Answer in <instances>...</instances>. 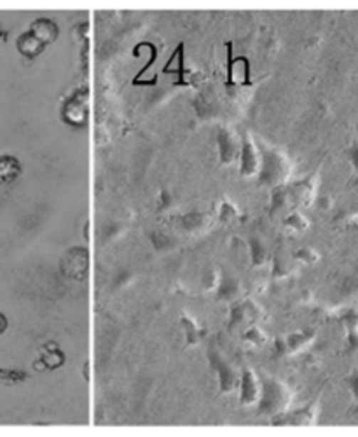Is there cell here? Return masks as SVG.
<instances>
[{
	"label": "cell",
	"mask_w": 358,
	"mask_h": 437,
	"mask_svg": "<svg viewBox=\"0 0 358 437\" xmlns=\"http://www.w3.org/2000/svg\"><path fill=\"white\" fill-rule=\"evenodd\" d=\"M60 268L67 278L75 282L84 280L90 273V250L80 245L70 247L61 257Z\"/></svg>",
	"instance_id": "4"
},
{
	"label": "cell",
	"mask_w": 358,
	"mask_h": 437,
	"mask_svg": "<svg viewBox=\"0 0 358 437\" xmlns=\"http://www.w3.org/2000/svg\"><path fill=\"white\" fill-rule=\"evenodd\" d=\"M243 339L246 343H250L252 346H264L265 343H268V334L260 329L257 324H252L250 327L245 329L243 332Z\"/></svg>",
	"instance_id": "26"
},
{
	"label": "cell",
	"mask_w": 358,
	"mask_h": 437,
	"mask_svg": "<svg viewBox=\"0 0 358 437\" xmlns=\"http://www.w3.org/2000/svg\"><path fill=\"white\" fill-rule=\"evenodd\" d=\"M263 390H260L259 413L265 416H276L288 411L292 406V390L287 383L273 376H264L260 380Z\"/></svg>",
	"instance_id": "2"
},
{
	"label": "cell",
	"mask_w": 358,
	"mask_h": 437,
	"mask_svg": "<svg viewBox=\"0 0 358 437\" xmlns=\"http://www.w3.org/2000/svg\"><path fill=\"white\" fill-rule=\"evenodd\" d=\"M147 46H149V51H151V56H149V61H147V63H145L144 67H142V71L138 72L137 76H135V79L132 81L133 86H138V83H140V81H144V76H145V73H147L149 68H151L152 65L156 63V60H157V49H156V46L151 44V42H147Z\"/></svg>",
	"instance_id": "30"
},
{
	"label": "cell",
	"mask_w": 358,
	"mask_h": 437,
	"mask_svg": "<svg viewBox=\"0 0 358 437\" xmlns=\"http://www.w3.org/2000/svg\"><path fill=\"white\" fill-rule=\"evenodd\" d=\"M219 219H221L224 224H227L233 222V220L243 219V215H241L240 208H238L233 201L229 198H224L221 203V208H219Z\"/></svg>",
	"instance_id": "25"
},
{
	"label": "cell",
	"mask_w": 358,
	"mask_h": 437,
	"mask_svg": "<svg viewBox=\"0 0 358 437\" xmlns=\"http://www.w3.org/2000/svg\"><path fill=\"white\" fill-rule=\"evenodd\" d=\"M260 172V150L252 135L245 131L241 135V153H240V175L245 179L259 175Z\"/></svg>",
	"instance_id": "7"
},
{
	"label": "cell",
	"mask_w": 358,
	"mask_h": 437,
	"mask_svg": "<svg viewBox=\"0 0 358 437\" xmlns=\"http://www.w3.org/2000/svg\"><path fill=\"white\" fill-rule=\"evenodd\" d=\"M7 327H9V320H7V317L0 312V336L7 331Z\"/></svg>",
	"instance_id": "36"
},
{
	"label": "cell",
	"mask_w": 358,
	"mask_h": 437,
	"mask_svg": "<svg viewBox=\"0 0 358 437\" xmlns=\"http://www.w3.org/2000/svg\"><path fill=\"white\" fill-rule=\"evenodd\" d=\"M294 259L299 262H304V264H315V262L320 261V254L315 249H311V247H302V249H299L294 254Z\"/></svg>",
	"instance_id": "29"
},
{
	"label": "cell",
	"mask_w": 358,
	"mask_h": 437,
	"mask_svg": "<svg viewBox=\"0 0 358 437\" xmlns=\"http://www.w3.org/2000/svg\"><path fill=\"white\" fill-rule=\"evenodd\" d=\"M260 172L259 182L265 187H278V185L288 184L292 175V161L288 160L283 150L269 144H260Z\"/></svg>",
	"instance_id": "1"
},
{
	"label": "cell",
	"mask_w": 358,
	"mask_h": 437,
	"mask_svg": "<svg viewBox=\"0 0 358 437\" xmlns=\"http://www.w3.org/2000/svg\"><path fill=\"white\" fill-rule=\"evenodd\" d=\"M283 224L292 231H298V233H302V231L310 230V219L302 214L301 210H292L288 212L287 217L283 219Z\"/></svg>",
	"instance_id": "24"
},
{
	"label": "cell",
	"mask_w": 358,
	"mask_h": 437,
	"mask_svg": "<svg viewBox=\"0 0 358 437\" xmlns=\"http://www.w3.org/2000/svg\"><path fill=\"white\" fill-rule=\"evenodd\" d=\"M348 386H349V392H352L353 399L358 402V369L353 371V373L348 376Z\"/></svg>",
	"instance_id": "32"
},
{
	"label": "cell",
	"mask_w": 358,
	"mask_h": 437,
	"mask_svg": "<svg viewBox=\"0 0 358 437\" xmlns=\"http://www.w3.org/2000/svg\"><path fill=\"white\" fill-rule=\"evenodd\" d=\"M65 362H67V357H65L63 350H60L58 343L49 341L41 348V357L33 362V366H36L37 371H55L63 366Z\"/></svg>",
	"instance_id": "13"
},
{
	"label": "cell",
	"mask_w": 358,
	"mask_h": 437,
	"mask_svg": "<svg viewBox=\"0 0 358 437\" xmlns=\"http://www.w3.org/2000/svg\"><path fill=\"white\" fill-rule=\"evenodd\" d=\"M317 203L322 210H329V208L332 207V198H330V196H318Z\"/></svg>",
	"instance_id": "33"
},
{
	"label": "cell",
	"mask_w": 358,
	"mask_h": 437,
	"mask_svg": "<svg viewBox=\"0 0 358 437\" xmlns=\"http://www.w3.org/2000/svg\"><path fill=\"white\" fill-rule=\"evenodd\" d=\"M30 32L37 38H41L46 46H49L60 37V26L49 18H37L36 21H32V25H30Z\"/></svg>",
	"instance_id": "15"
},
{
	"label": "cell",
	"mask_w": 358,
	"mask_h": 437,
	"mask_svg": "<svg viewBox=\"0 0 358 437\" xmlns=\"http://www.w3.org/2000/svg\"><path fill=\"white\" fill-rule=\"evenodd\" d=\"M180 224L187 233H201L211 226V217L203 212H191L180 217Z\"/></svg>",
	"instance_id": "21"
},
{
	"label": "cell",
	"mask_w": 358,
	"mask_h": 437,
	"mask_svg": "<svg viewBox=\"0 0 358 437\" xmlns=\"http://www.w3.org/2000/svg\"><path fill=\"white\" fill-rule=\"evenodd\" d=\"M208 361H210L211 367L215 369L219 376V389L222 394H231L240 386L241 374L238 373L236 367L231 364L229 361L217 350L208 351Z\"/></svg>",
	"instance_id": "5"
},
{
	"label": "cell",
	"mask_w": 358,
	"mask_h": 437,
	"mask_svg": "<svg viewBox=\"0 0 358 437\" xmlns=\"http://www.w3.org/2000/svg\"><path fill=\"white\" fill-rule=\"evenodd\" d=\"M172 205V196L168 191H161L159 196V208H168Z\"/></svg>",
	"instance_id": "35"
},
{
	"label": "cell",
	"mask_w": 358,
	"mask_h": 437,
	"mask_svg": "<svg viewBox=\"0 0 358 437\" xmlns=\"http://www.w3.org/2000/svg\"><path fill=\"white\" fill-rule=\"evenodd\" d=\"M121 233H122V226H121V224H112V226L107 227V238L110 237V240H112V238H115V237H117V235H121Z\"/></svg>",
	"instance_id": "34"
},
{
	"label": "cell",
	"mask_w": 358,
	"mask_h": 437,
	"mask_svg": "<svg viewBox=\"0 0 358 437\" xmlns=\"http://www.w3.org/2000/svg\"><path fill=\"white\" fill-rule=\"evenodd\" d=\"M315 339V331H298L292 332V334L285 336V338H280L275 341L276 351L280 355H294L298 351H301L310 345L311 341Z\"/></svg>",
	"instance_id": "12"
},
{
	"label": "cell",
	"mask_w": 358,
	"mask_h": 437,
	"mask_svg": "<svg viewBox=\"0 0 358 437\" xmlns=\"http://www.w3.org/2000/svg\"><path fill=\"white\" fill-rule=\"evenodd\" d=\"M260 385L259 376L253 369L245 367L241 371V380H240V402L241 406H256L260 401Z\"/></svg>",
	"instance_id": "11"
},
{
	"label": "cell",
	"mask_w": 358,
	"mask_h": 437,
	"mask_svg": "<svg viewBox=\"0 0 358 437\" xmlns=\"http://www.w3.org/2000/svg\"><path fill=\"white\" fill-rule=\"evenodd\" d=\"M264 317L263 308L252 299H245V301H236L231 308V315H229V329L234 331V329L240 327H250L252 324H257L260 319Z\"/></svg>",
	"instance_id": "6"
},
{
	"label": "cell",
	"mask_w": 358,
	"mask_h": 437,
	"mask_svg": "<svg viewBox=\"0 0 358 437\" xmlns=\"http://www.w3.org/2000/svg\"><path fill=\"white\" fill-rule=\"evenodd\" d=\"M16 48L21 56L28 58V60H36L38 55L44 53V49L48 48V46L28 30V32H23L21 36L16 38Z\"/></svg>",
	"instance_id": "14"
},
{
	"label": "cell",
	"mask_w": 358,
	"mask_h": 437,
	"mask_svg": "<svg viewBox=\"0 0 358 437\" xmlns=\"http://www.w3.org/2000/svg\"><path fill=\"white\" fill-rule=\"evenodd\" d=\"M151 242L157 252H170V250H173L177 245H179V243L175 242V238L168 237V235L164 233H152Z\"/></svg>",
	"instance_id": "27"
},
{
	"label": "cell",
	"mask_w": 358,
	"mask_h": 437,
	"mask_svg": "<svg viewBox=\"0 0 358 437\" xmlns=\"http://www.w3.org/2000/svg\"><path fill=\"white\" fill-rule=\"evenodd\" d=\"M184 42H180L179 46H177V49L173 51V55L170 58L172 63H175V68H170V71H164V73H175L177 81H175V86H191V83L187 81V76L191 72L186 68V58H184Z\"/></svg>",
	"instance_id": "19"
},
{
	"label": "cell",
	"mask_w": 358,
	"mask_h": 437,
	"mask_svg": "<svg viewBox=\"0 0 358 437\" xmlns=\"http://www.w3.org/2000/svg\"><path fill=\"white\" fill-rule=\"evenodd\" d=\"M23 166L13 154H0V184H13L21 175Z\"/></svg>",
	"instance_id": "16"
},
{
	"label": "cell",
	"mask_w": 358,
	"mask_h": 437,
	"mask_svg": "<svg viewBox=\"0 0 358 437\" xmlns=\"http://www.w3.org/2000/svg\"><path fill=\"white\" fill-rule=\"evenodd\" d=\"M346 154H348V160H349V163H352L353 170L358 173V140L352 142V145L348 147Z\"/></svg>",
	"instance_id": "31"
},
{
	"label": "cell",
	"mask_w": 358,
	"mask_h": 437,
	"mask_svg": "<svg viewBox=\"0 0 358 437\" xmlns=\"http://www.w3.org/2000/svg\"><path fill=\"white\" fill-rule=\"evenodd\" d=\"M318 184H320V175L317 172H311L306 179L298 180L294 184H288L290 189V198L292 205H294V210L298 207H310L315 200H317V191Z\"/></svg>",
	"instance_id": "8"
},
{
	"label": "cell",
	"mask_w": 358,
	"mask_h": 437,
	"mask_svg": "<svg viewBox=\"0 0 358 437\" xmlns=\"http://www.w3.org/2000/svg\"><path fill=\"white\" fill-rule=\"evenodd\" d=\"M180 326H182L184 336H186V345L187 346H194V345H198L199 341H201L205 331H203V327L199 326L198 320H196L194 317L189 315L187 312L180 313Z\"/></svg>",
	"instance_id": "18"
},
{
	"label": "cell",
	"mask_w": 358,
	"mask_h": 437,
	"mask_svg": "<svg viewBox=\"0 0 358 437\" xmlns=\"http://www.w3.org/2000/svg\"><path fill=\"white\" fill-rule=\"evenodd\" d=\"M241 294V284L234 274L224 273L221 277L217 287V299L221 301H236Z\"/></svg>",
	"instance_id": "17"
},
{
	"label": "cell",
	"mask_w": 358,
	"mask_h": 437,
	"mask_svg": "<svg viewBox=\"0 0 358 437\" xmlns=\"http://www.w3.org/2000/svg\"><path fill=\"white\" fill-rule=\"evenodd\" d=\"M292 212L294 210V205H292L290 198V189H288V184L278 185V187L273 189L271 195V207H269V212L271 214H280V212Z\"/></svg>",
	"instance_id": "20"
},
{
	"label": "cell",
	"mask_w": 358,
	"mask_h": 437,
	"mask_svg": "<svg viewBox=\"0 0 358 437\" xmlns=\"http://www.w3.org/2000/svg\"><path fill=\"white\" fill-rule=\"evenodd\" d=\"M217 147H219V158H221V165H231L240 158L241 153V138L231 130L229 126H221L217 130Z\"/></svg>",
	"instance_id": "10"
},
{
	"label": "cell",
	"mask_w": 358,
	"mask_h": 437,
	"mask_svg": "<svg viewBox=\"0 0 358 437\" xmlns=\"http://www.w3.org/2000/svg\"><path fill=\"white\" fill-rule=\"evenodd\" d=\"M320 415V401H311L304 408L288 409L282 415L273 416V425H315Z\"/></svg>",
	"instance_id": "9"
},
{
	"label": "cell",
	"mask_w": 358,
	"mask_h": 437,
	"mask_svg": "<svg viewBox=\"0 0 358 437\" xmlns=\"http://www.w3.org/2000/svg\"><path fill=\"white\" fill-rule=\"evenodd\" d=\"M90 118V90L77 88L61 106V121L68 126L83 128Z\"/></svg>",
	"instance_id": "3"
},
{
	"label": "cell",
	"mask_w": 358,
	"mask_h": 437,
	"mask_svg": "<svg viewBox=\"0 0 358 437\" xmlns=\"http://www.w3.org/2000/svg\"><path fill=\"white\" fill-rule=\"evenodd\" d=\"M28 380V373L23 369H4L0 367V381L11 383V385H18V383H25Z\"/></svg>",
	"instance_id": "28"
},
{
	"label": "cell",
	"mask_w": 358,
	"mask_h": 437,
	"mask_svg": "<svg viewBox=\"0 0 358 437\" xmlns=\"http://www.w3.org/2000/svg\"><path fill=\"white\" fill-rule=\"evenodd\" d=\"M227 49V79H226V88H234L240 84L238 81V65L241 63V56L233 55V42H226Z\"/></svg>",
	"instance_id": "22"
},
{
	"label": "cell",
	"mask_w": 358,
	"mask_h": 437,
	"mask_svg": "<svg viewBox=\"0 0 358 437\" xmlns=\"http://www.w3.org/2000/svg\"><path fill=\"white\" fill-rule=\"evenodd\" d=\"M248 250H250V264L252 266H263L269 259V252L265 249L264 242L259 237H252L248 240Z\"/></svg>",
	"instance_id": "23"
}]
</instances>
